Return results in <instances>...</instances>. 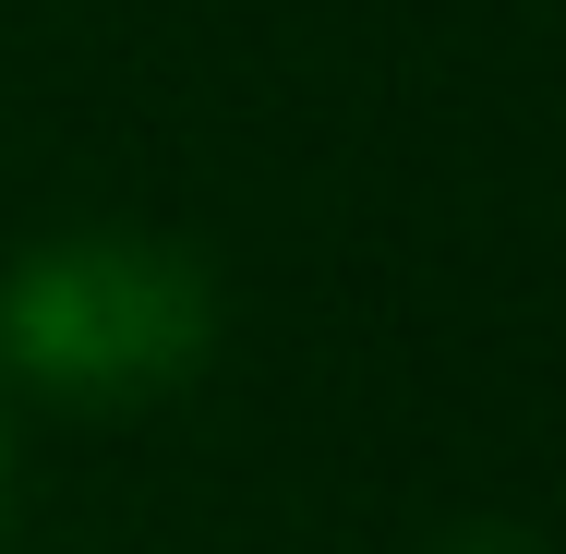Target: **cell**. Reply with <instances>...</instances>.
Listing matches in <instances>:
<instances>
[{
  "instance_id": "7a4b0ae2",
  "label": "cell",
  "mask_w": 566,
  "mask_h": 554,
  "mask_svg": "<svg viewBox=\"0 0 566 554\" xmlns=\"http://www.w3.org/2000/svg\"><path fill=\"white\" fill-rule=\"evenodd\" d=\"M458 554H531V543H506V531H470V543H458Z\"/></svg>"
},
{
  "instance_id": "6da1fadb",
  "label": "cell",
  "mask_w": 566,
  "mask_h": 554,
  "mask_svg": "<svg viewBox=\"0 0 566 554\" xmlns=\"http://www.w3.org/2000/svg\"><path fill=\"white\" fill-rule=\"evenodd\" d=\"M206 349H218V278L181 241L85 229V241H49L0 278V362L73 410L169 398Z\"/></svg>"
}]
</instances>
